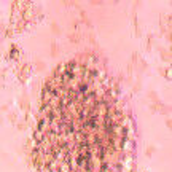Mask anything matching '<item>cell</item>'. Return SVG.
<instances>
[{
	"mask_svg": "<svg viewBox=\"0 0 172 172\" xmlns=\"http://www.w3.org/2000/svg\"><path fill=\"white\" fill-rule=\"evenodd\" d=\"M129 118L115 81L99 64L72 59L48 78L34 132L37 172H117Z\"/></svg>",
	"mask_w": 172,
	"mask_h": 172,
	"instance_id": "cell-1",
	"label": "cell"
}]
</instances>
